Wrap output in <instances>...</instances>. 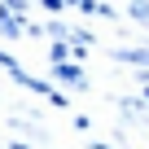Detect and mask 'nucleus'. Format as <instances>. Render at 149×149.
<instances>
[{
  "mask_svg": "<svg viewBox=\"0 0 149 149\" xmlns=\"http://www.w3.org/2000/svg\"><path fill=\"white\" fill-rule=\"evenodd\" d=\"M0 31H5L9 40H18V35H22V31H31V26H26V18H22L18 9H0Z\"/></svg>",
  "mask_w": 149,
  "mask_h": 149,
  "instance_id": "obj_1",
  "label": "nucleus"
},
{
  "mask_svg": "<svg viewBox=\"0 0 149 149\" xmlns=\"http://www.w3.org/2000/svg\"><path fill=\"white\" fill-rule=\"evenodd\" d=\"M53 70H57V74H61V79H66V84H84V74H79V66H74V61H70V57H61V61H57V66H53Z\"/></svg>",
  "mask_w": 149,
  "mask_h": 149,
  "instance_id": "obj_2",
  "label": "nucleus"
},
{
  "mask_svg": "<svg viewBox=\"0 0 149 149\" xmlns=\"http://www.w3.org/2000/svg\"><path fill=\"white\" fill-rule=\"evenodd\" d=\"M118 57H123V61H140V66H149V48H118Z\"/></svg>",
  "mask_w": 149,
  "mask_h": 149,
  "instance_id": "obj_3",
  "label": "nucleus"
},
{
  "mask_svg": "<svg viewBox=\"0 0 149 149\" xmlns=\"http://www.w3.org/2000/svg\"><path fill=\"white\" fill-rule=\"evenodd\" d=\"M9 149H26V145H18V140H13V145H9Z\"/></svg>",
  "mask_w": 149,
  "mask_h": 149,
  "instance_id": "obj_4",
  "label": "nucleus"
}]
</instances>
